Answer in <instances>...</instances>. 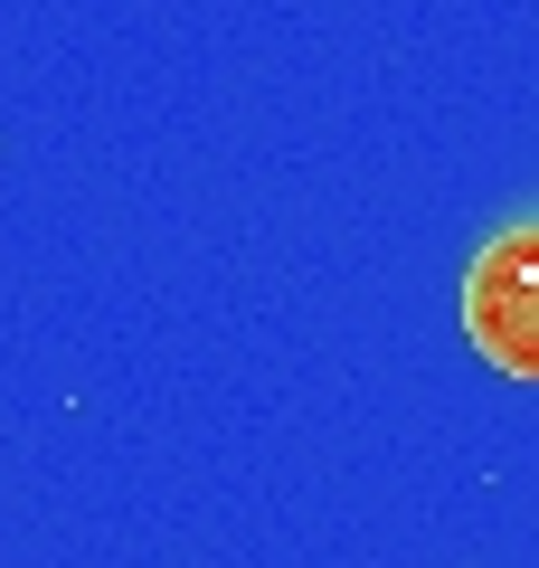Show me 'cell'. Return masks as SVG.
<instances>
[{
	"label": "cell",
	"mask_w": 539,
	"mask_h": 568,
	"mask_svg": "<svg viewBox=\"0 0 539 568\" xmlns=\"http://www.w3.org/2000/svg\"><path fill=\"white\" fill-rule=\"evenodd\" d=\"M464 332L492 369L539 379V227H501L464 275Z\"/></svg>",
	"instance_id": "cell-1"
}]
</instances>
